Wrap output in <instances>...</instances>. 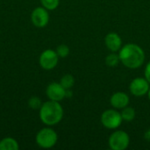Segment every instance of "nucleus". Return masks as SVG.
<instances>
[{"label":"nucleus","mask_w":150,"mask_h":150,"mask_svg":"<svg viewBox=\"0 0 150 150\" xmlns=\"http://www.w3.org/2000/svg\"><path fill=\"white\" fill-rule=\"evenodd\" d=\"M101 124L104 127L107 129H117L122 124V117L117 109H107L105 110L100 117Z\"/></svg>","instance_id":"4"},{"label":"nucleus","mask_w":150,"mask_h":150,"mask_svg":"<svg viewBox=\"0 0 150 150\" xmlns=\"http://www.w3.org/2000/svg\"><path fill=\"white\" fill-rule=\"evenodd\" d=\"M149 88L150 83L145 77L134 78L129 84L130 93L137 98H141L147 95Z\"/></svg>","instance_id":"7"},{"label":"nucleus","mask_w":150,"mask_h":150,"mask_svg":"<svg viewBox=\"0 0 150 150\" xmlns=\"http://www.w3.org/2000/svg\"><path fill=\"white\" fill-rule=\"evenodd\" d=\"M105 45L111 52H119L122 47V40L116 33H109L105 37Z\"/></svg>","instance_id":"11"},{"label":"nucleus","mask_w":150,"mask_h":150,"mask_svg":"<svg viewBox=\"0 0 150 150\" xmlns=\"http://www.w3.org/2000/svg\"><path fill=\"white\" fill-rule=\"evenodd\" d=\"M46 95L49 100L60 102L66 98V90L60 83L53 82L47 86Z\"/></svg>","instance_id":"9"},{"label":"nucleus","mask_w":150,"mask_h":150,"mask_svg":"<svg viewBox=\"0 0 150 150\" xmlns=\"http://www.w3.org/2000/svg\"><path fill=\"white\" fill-rule=\"evenodd\" d=\"M64 111L60 102L49 100L42 104L39 110L41 122L48 127L59 124L63 118Z\"/></svg>","instance_id":"2"},{"label":"nucleus","mask_w":150,"mask_h":150,"mask_svg":"<svg viewBox=\"0 0 150 150\" xmlns=\"http://www.w3.org/2000/svg\"><path fill=\"white\" fill-rule=\"evenodd\" d=\"M145 139L148 140L149 142H150V129L145 134Z\"/></svg>","instance_id":"20"},{"label":"nucleus","mask_w":150,"mask_h":150,"mask_svg":"<svg viewBox=\"0 0 150 150\" xmlns=\"http://www.w3.org/2000/svg\"><path fill=\"white\" fill-rule=\"evenodd\" d=\"M19 145L18 142L11 137H5L0 141V150H18Z\"/></svg>","instance_id":"12"},{"label":"nucleus","mask_w":150,"mask_h":150,"mask_svg":"<svg viewBox=\"0 0 150 150\" xmlns=\"http://www.w3.org/2000/svg\"><path fill=\"white\" fill-rule=\"evenodd\" d=\"M148 98H149V101H150V88H149V92H148Z\"/></svg>","instance_id":"21"},{"label":"nucleus","mask_w":150,"mask_h":150,"mask_svg":"<svg viewBox=\"0 0 150 150\" xmlns=\"http://www.w3.org/2000/svg\"><path fill=\"white\" fill-rule=\"evenodd\" d=\"M120 62L128 69H136L141 68L145 62V52L135 43H127L121 47L119 51Z\"/></svg>","instance_id":"1"},{"label":"nucleus","mask_w":150,"mask_h":150,"mask_svg":"<svg viewBox=\"0 0 150 150\" xmlns=\"http://www.w3.org/2000/svg\"><path fill=\"white\" fill-rule=\"evenodd\" d=\"M129 101H130L129 96L123 91L114 92L110 98L111 105L117 110H121L124 107L127 106L129 105Z\"/></svg>","instance_id":"10"},{"label":"nucleus","mask_w":150,"mask_h":150,"mask_svg":"<svg viewBox=\"0 0 150 150\" xmlns=\"http://www.w3.org/2000/svg\"><path fill=\"white\" fill-rule=\"evenodd\" d=\"M31 21L36 27L42 28L45 27L49 22V13L48 11L43 6L36 7L33 10L31 13Z\"/></svg>","instance_id":"8"},{"label":"nucleus","mask_w":150,"mask_h":150,"mask_svg":"<svg viewBox=\"0 0 150 150\" xmlns=\"http://www.w3.org/2000/svg\"><path fill=\"white\" fill-rule=\"evenodd\" d=\"M56 53L59 56V58H66L69 54V47L65 44H61L56 47Z\"/></svg>","instance_id":"17"},{"label":"nucleus","mask_w":150,"mask_h":150,"mask_svg":"<svg viewBox=\"0 0 150 150\" xmlns=\"http://www.w3.org/2000/svg\"><path fill=\"white\" fill-rule=\"evenodd\" d=\"M120 114H121L122 120L124 121H126V122H131V121H133L135 119L136 112H135V110L133 107L127 105V106L124 107L123 109H121Z\"/></svg>","instance_id":"13"},{"label":"nucleus","mask_w":150,"mask_h":150,"mask_svg":"<svg viewBox=\"0 0 150 150\" xmlns=\"http://www.w3.org/2000/svg\"><path fill=\"white\" fill-rule=\"evenodd\" d=\"M36 143L40 148L51 149L57 143L58 134L51 127H44L36 134Z\"/></svg>","instance_id":"3"},{"label":"nucleus","mask_w":150,"mask_h":150,"mask_svg":"<svg viewBox=\"0 0 150 150\" xmlns=\"http://www.w3.org/2000/svg\"><path fill=\"white\" fill-rule=\"evenodd\" d=\"M40 3L47 11H54L59 6L60 0H40Z\"/></svg>","instance_id":"16"},{"label":"nucleus","mask_w":150,"mask_h":150,"mask_svg":"<svg viewBox=\"0 0 150 150\" xmlns=\"http://www.w3.org/2000/svg\"><path fill=\"white\" fill-rule=\"evenodd\" d=\"M60 83L65 90H71L75 84V78L72 75L66 74L61 78Z\"/></svg>","instance_id":"15"},{"label":"nucleus","mask_w":150,"mask_h":150,"mask_svg":"<svg viewBox=\"0 0 150 150\" xmlns=\"http://www.w3.org/2000/svg\"><path fill=\"white\" fill-rule=\"evenodd\" d=\"M42 104L43 103L41 102V99L39 97H32L28 100V105L33 110H40Z\"/></svg>","instance_id":"18"},{"label":"nucleus","mask_w":150,"mask_h":150,"mask_svg":"<svg viewBox=\"0 0 150 150\" xmlns=\"http://www.w3.org/2000/svg\"><path fill=\"white\" fill-rule=\"evenodd\" d=\"M105 65L110 67V68H115L119 65V63L120 62V59L119 56V54H116L114 52H112L111 54H109L105 59Z\"/></svg>","instance_id":"14"},{"label":"nucleus","mask_w":150,"mask_h":150,"mask_svg":"<svg viewBox=\"0 0 150 150\" xmlns=\"http://www.w3.org/2000/svg\"><path fill=\"white\" fill-rule=\"evenodd\" d=\"M59 62V56L55 50L53 49H46L44 50L39 58L40 66L45 70L54 69Z\"/></svg>","instance_id":"6"},{"label":"nucleus","mask_w":150,"mask_h":150,"mask_svg":"<svg viewBox=\"0 0 150 150\" xmlns=\"http://www.w3.org/2000/svg\"><path fill=\"white\" fill-rule=\"evenodd\" d=\"M144 77L149 81L150 83V61L147 63L145 69H144Z\"/></svg>","instance_id":"19"},{"label":"nucleus","mask_w":150,"mask_h":150,"mask_svg":"<svg viewBox=\"0 0 150 150\" xmlns=\"http://www.w3.org/2000/svg\"><path fill=\"white\" fill-rule=\"evenodd\" d=\"M130 143V137L128 134L122 130L114 131L108 139L109 148L112 150L127 149Z\"/></svg>","instance_id":"5"}]
</instances>
